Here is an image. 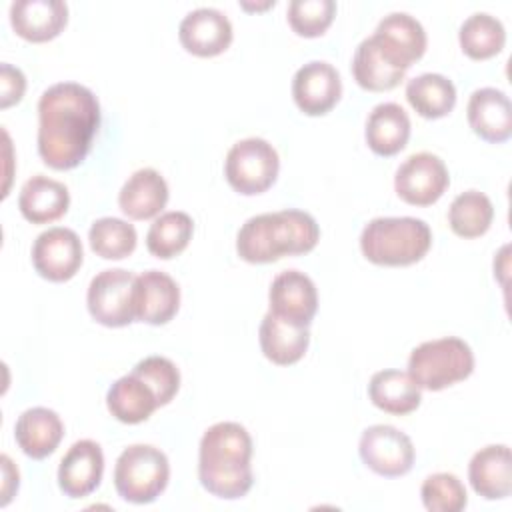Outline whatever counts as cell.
Segmentation results:
<instances>
[{"instance_id": "30", "label": "cell", "mask_w": 512, "mask_h": 512, "mask_svg": "<svg viewBox=\"0 0 512 512\" xmlns=\"http://www.w3.org/2000/svg\"><path fill=\"white\" fill-rule=\"evenodd\" d=\"M458 42L468 58L486 60L502 52L506 44V30L496 16L488 12H474L462 22Z\"/></svg>"}, {"instance_id": "12", "label": "cell", "mask_w": 512, "mask_h": 512, "mask_svg": "<svg viewBox=\"0 0 512 512\" xmlns=\"http://www.w3.org/2000/svg\"><path fill=\"white\" fill-rule=\"evenodd\" d=\"M270 314L294 326H310L318 310V292L310 276L300 270L280 272L268 290Z\"/></svg>"}, {"instance_id": "18", "label": "cell", "mask_w": 512, "mask_h": 512, "mask_svg": "<svg viewBox=\"0 0 512 512\" xmlns=\"http://www.w3.org/2000/svg\"><path fill=\"white\" fill-rule=\"evenodd\" d=\"M466 116L474 134L486 142L500 144L512 136V104L498 88L486 86L474 90L466 106Z\"/></svg>"}, {"instance_id": "7", "label": "cell", "mask_w": 512, "mask_h": 512, "mask_svg": "<svg viewBox=\"0 0 512 512\" xmlns=\"http://www.w3.org/2000/svg\"><path fill=\"white\" fill-rule=\"evenodd\" d=\"M280 158L276 148L264 138H244L232 144L224 160V176L228 184L244 194L254 196L266 192L278 176Z\"/></svg>"}, {"instance_id": "1", "label": "cell", "mask_w": 512, "mask_h": 512, "mask_svg": "<svg viewBox=\"0 0 512 512\" xmlns=\"http://www.w3.org/2000/svg\"><path fill=\"white\" fill-rule=\"evenodd\" d=\"M100 126L96 94L78 82H58L38 100V154L54 170L76 168Z\"/></svg>"}, {"instance_id": "19", "label": "cell", "mask_w": 512, "mask_h": 512, "mask_svg": "<svg viewBox=\"0 0 512 512\" xmlns=\"http://www.w3.org/2000/svg\"><path fill=\"white\" fill-rule=\"evenodd\" d=\"M68 22V6L62 0H16L10 6L14 32L28 42L56 38Z\"/></svg>"}, {"instance_id": "36", "label": "cell", "mask_w": 512, "mask_h": 512, "mask_svg": "<svg viewBox=\"0 0 512 512\" xmlns=\"http://www.w3.org/2000/svg\"><path fill=\"white\" fill-rule=\"evenodd\" d=\"M132 372L148 382L160 406H166L180 388V372L176 364L164 356H148L140 360Z\"/></svg>"}, {"instance_id": "10", "label": "cell", "mask_w": 512, "mask_h": 512, "mask_svg": "<svg viewBox=\"0 0 512 512\" xmlns=\"http://www.w3.org/2000/svg\"><path fill=\"white\" fill-rule=\"evenodd\" d=\"M448 184V168L432 152H416L408 156L394 176L396 194L412 206H430L438 202Z\"/></svg>"}, {"instance_id": "26", "label": "cell", "mask_w": 512, "mask_h": 512, "mask_svg": "<svg viewBox=\"0 0 512 512\" xmlns=\"http://www.w3.org/2000/svg\"><path fill=\"white\" fill-rule=\"evenodd\" d=\"M258 340L262 354L278 364V366H290L298 362L310 344V332L308 326H294L288 322H282L274 314H266L260 322Z\"/></svg>"}, {"instance_id": "21", "label": "cell", "mask_w": 512, "mask_h": 512, "mask_svg": "<svg viewBox=\"0 0 512 512\" xmlns=\"http://www.w3.org/2000/svg\"><path fill=\"white\" fill-rule=\"evenodd\" d=\"M64 436L60 416L44 406L24 410L14 424V438L18 448L34 460L50 456Z\"/></svg>"}, {"instance_id": "33", "label": "cell", "mask_w": 512, "mask_h": 512, "mask_svg": "<svg viewBox=\"0 0 512 512\" xmlns=\"http://www.w3.org/2000/svg\"><path fill=\"white\" fill-rule=\"evenodd\" d=\"M90 248L104 260H122L136 248V228L122 218L104 216L92 222L88 230Z\"/></svg>"}, {"instance_id": "27", "label": "cell", "mask_w": 512, "mask_h": 512, "mask_svg": "<svg viewBox=\"0 0 512 512\" xmlns=\"http://www.w3.org/2000/svg\"><path fill=\"white\" fill-rule=\"evenodd\" d=\"M422 388L402 370H380L370 378L368 396L372 404L388 414H408L414 412L422 402Z\"/></svg>"}, {"instance_id": "17", "label": "cell", "mask_w": 512, "mask_h": 512, "mask_svg": "<svg viewBox=\"0 0 512 512\" xmlns=\"http://www.w3.org/2000/svg\"><path fill=\"white\" fill-rule=\"evenodd\" d=\"M104 474V454L98 442L78 440L62 456L58 466V486L68 498L92 494Z\"/></svg>"}, {"instance_id": "2", "label": "cell", "mask_w": 512, "mask_h": 512, "mask_svg": "<svg viewBox=\"0 0 512 512\" xmlns=\"http://www.w3.org/2000/svg\"><path fill=\"white\" fill-rule=\"evenodd\" d=\"M252 438L238 422H216L200 438L198 478L204 490L224 500H238L254 484Z\"/></svg>"}, {"instance_id": "34", "label": "cell", "mask_w": 512, "mask_h": 512, "mask_svg": "<svg viewBox=\"0 0 512 512\" xmlns=\"http://www.w3.org/2000/svg\"><path fill=\"white\" fill-rule=\"evenodd\" d=\"M420 496L424 508L430 512H460L468 504L464 484L450 472L430 474L422 482Z\"/></svg>"}, {"instance_id": "31", "label": "cell", "mask_w": 512, "mask_h": 512, "mask_svg": "<svg viewBox=\"0 0 512 512\" xmlns=\"http://www.w3.org/2000/svg\"><path fill=\"white\" fill-rule=\"evenodd\" d=\"M192 234L194 222L186 212H164L150 224L146 234V248L152 256L160 260H170L188 246Z\"/></svg>"}, {"instance_id": "15", "label": "cell", "mask_w": 512, "mask_h": 512, "mask_svg": "<svg viewBox=\"0 0 512 512\" xmlns=\"http://www.w3.org/2000/svg\"><path fill=\"white\" fill-rule=\"evenodd\" d=\"M178 38L180 44L194 56H218L232 42V24L218 8H196L182 18Z\"/></svg>"}, {"instance_id": "11", "label": "cell", "mask_w": 512, "mask_h": 512, "mask_svg": "<svg viewBox=\"0 0 512 512\" xmlns=\"http://www.w3.org/2000/svg\"><path fill=\"white\" fill-rule=\"evenodd\" d=\"M82 260V242L70 228H48L38 234L32 244L34 270L50 282H66L74 278L82 266Z\"/></svg>"}, {"instance_id": "37", "label": "cell", "mask_w": 512, "mask_h": 512, "mask_svg": "<svg viewBox=\"0 0 512 512\" xmlns=\"http://www.w3.org/2000/svg\"><path fill=\"white\" fill-rule=\"evenodd\" d=\"M26 90V78L20 68H14L8 62H2L0 66V106L8 108L12 104H18Z\"/></svg>"}, {"instance_id": "35", "label": "cell", "mask_w": 512, "mask_h": 512, "mask_svg": "<svg viewBox=\"0 0 512 512\" xmlns=\"http://www.w3.org/2000/svg\"><path fill=\"white\" fill-rule=\"evenodd\" d=\"M336 16L334 0H292L288 4V24L304 38L322 36Z\"/></svg>"}, {"instance_id": "14", "label": "cell", "mask_w": 512, "mask_h": 512, "mask_svg": "<svg viewBox=\"0 0 512 512\" xmlns=\"http://www.w3.org/2000/svg\"><path fill=\"white\" fill-rule=\"evenodd\" d=\"M342 80L338 70L322 60L300 66L292 78V98L306 116H324L340 100Z\"/></svg>"}, {"instance_id": "6", "label": "cell", "mask_w": 512, "mask_h": 512, "mask_svg": "<svg viewBox=\"0 0 512 512\" xmlns=\"http://www.w3.org/2000/svg\"><path fill=\"white\" fill-rule=\"evenodd\" d=\"M170 464L166 454L150 444L124 448L114 466V486L122 500L132 504L154 502L168 486Z\"/></svg>"}, {"instance_id": "28", "label": "cell", "mask_w": 512, "mask_h": 512, "mask_svg": "<svg viewBox=\"0 0 512 512\" xmlns=\"http://www.w3.org/2000/svg\"><path fill=\"white\" fill-rule=\"evenodd\" d=\"M352 74L360 88L370 92H384L396 88L406 72L396 68L378 48L372 36L364 38L352 58Z\"/></svg>"}, {"instance_id": "29", "label": "cell", "mask_w": 512, "mask_h": 512, "mask_svg": "<svg viewBox=\"0 0 512 512\" xmlns=\"http://www.w3.org/2000/svg\"><path fill=\"white\" fill-rule=\"evenodd\" d=\"M406 100L422 118L436 120L452 112L456 104V88L446 76L424 72L408 80Z\"/></svg>"}, {"instance_id": "3", "label": "cell", "mask_w": 512, "mask_h": 512, "mask_svg": "<svg viewBox=\"0 0 512 512\" xmlns=\"http://www.w3.org/2000/svg\"><path fill=\"white\" fill-rule=\"evenodd\" d=\"M318 240L316 220L308 212L286 208L248 218L238 230L236 252L250 264H268L290 254H306Z\"/></svg>"}, {"instance_id": "4", "label": "cell", "mask_w": 512, "mask_h": 512, "mask_svg": "<svg viewBox=\"0 0 512 512\" xmlns=\"http://www.w3.org/2000/svg\"><path fill=\"white\" fill-rule=\"evenodd\" d=\"M432 244L430 226L414 216H382L370 220L360 234V250L378 266L420 262Z\"/></svg>"}, {"instance_id": "24", "label": "cell", "mask_w": 512, "mask_h": 512, "mask_svg": "<svg viewBox=\"0 0 512 512\" xmlns=\"http://www.w3.org/2000/svg\"><path fill=\"white\" fill-rule=\"evenodd\" d=\"M364 136L374 154L394 156L410 138V118L400 104L382 102L370 110Z\"/></svg>"}, {"instance_id": "5", "label": "cell", "mask_w": 512, "mask_h": 512, "mask_svg": "<svg viewBox=\"0 0 512 512\" xmlns=\"http://www.w3.org/2000/svg\"><path fill=\"white\" fill-rule=\"evenodd\" d=\"M474 370L472 348L456 336L422 342L410 352L408 374L426 390L438 392L466 380Z\"/></svg>"}, {"instance_id": "25", "label": "cell", "mask_w": 512, "mask_h": 512, "mask_svg": "<svg viewBox=\"0 0 512 512\" xmlns=\"http://www.w3.org/2000/svg\"><path fill=\"white\" fill-rule=\"evenodd\" d=\"M106 406L108 412L124 424H140L160 408L154 390L134 372L118 378L108 388Z\"/></svg>"}, {"instance_id": "22", "label": "cell", "mask_w": 512, "mask_h": 512, "mask_svg": "<svg viewBox=\"0 0 512 512\" xmlns=\"http://www.w3.org/2000/svg\"><path fill=\"white\" fill-rule=\"evenodd\" d=\"M168 202V184L154 168L136 170L120 188L118 206L132 220L158 218Z\"/></svg>"}, {"instance_id": "20", "label": "cell", "mask_w": 512, "mask_h": 512, "mask_svg": "<svg viewBox=\"0 0 512 512\" xmlns=\"http://www.w3.org/2000/svg\"><path fill=\"white\" fill-rule=\"evenodd\" d=\"M468 480L474 492L486 500H502L512 492V456L506 444L480 448L468 464Z\"/></svg>"}, {"instance_id": "32", "label": "cell", "mask_w": 512, "mask_h": 512, "mask_svg": "<svg viewBox=\"0 0 512 512\" xmlns=\"http://www.w3.org/2000/svg\"><path fill=\"white\" fill-rule=\"evenodd\" d=\"M494 218V206L484 192L466 190L458 194L448 208V224L460 238H478L488 232Z\"/></svg>"}, {"instance_id": "8", "label": "cell", "mask_w": 512, "mask_h": 512, "mask_svg": "<svg viewBox=\"0 0 512 512\" xmlns=\"http://www.w3.org/2000/svg\"><path fill=\"white\" fill-rule=\"evenodd\" d=\"M134 282L136 276L124 268H108L96 274L86 294L90 316L108 328L134 322Z\"/></svg>"}, {"instance_id": "9", "label": "cell", "mask_w": 512, "mask_h": 512, "mask_svg": "<svg viewBox=\"0 0 512 512\" xmlns=\"http://www.w3.org/2000/svg\"><path fill=\"white\" fill-rule=\"evenodd\" d=\"M358 452L372 472L386 478L408 474L416 458L412 440L390 424L368 426L360 436Z\"/></svg>"}, {"instance_id": "13", "label": "cell", "mask_w": 512, "mask_h": 512, "mask_svg": "<svg viewBox=\"0 0 512 512\" xmlns=\"http://www.w3.org/2000/svg\"><path fill=\"white\" fill-rule=\"evenodd\" d=\"M372 38L382 54L400 70H408L426 52V32L408 12H390L384 16Z\"/></svg>"}, {"instance_id": "23", "label": "cell", "mask_w": 512, "mask_h": 512, "mask_svg": "<svg viewBox=\"0 0 512 512\" xmlns=\"http://www.w3.org/2000/svg\"><path fill=\"white\" fill-rule=\"evenodd\" d=\"M70 206L68 188L48 176L36 174L24 182L18 194V208L32 224H48L66 214Z\"/></svg>"}, {"instance_id": "16", "label": "cell", "mask_w": 512, "mask_h": 512, "mask_svg": "<svg viewBox=\"0 0 512 512\" xmlns=\"http://www.w3.org/2000/svg\"><path fill=\"white\" fill-rule=\"evenodd\" d=\"M180 306L176 280L162 270H146L134 282V318L152 326L170 322Z\"/></svg>"}, {"instance_id": "38", "label": "cell", "mask_w": 512, "mask_h": 512, "mask_svg": "<svg viewBox=\"0 0 512 512\" xmlns=\"http://www.w3.org/2000/svg\"><path fill=\"white\" fill-rule=\"evenodd\" d=\"M0 462H2V470H4V486H2V494H4V498H2V506H6L8 502H10V498H12V494H14V490L10 488V484L18 490V468H14L12 466V460L4 454L2 458H0Z\"/></svg>"}]
</instances>
